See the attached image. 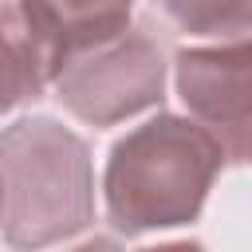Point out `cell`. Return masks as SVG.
Listing matches in <instances>:
<instances>
[{
	"label": "cell",
	"mask_w": 252,
	"mask_h": 252,
	"mask_svg": "<svg viewBox=\"0 0 252 252\" xmlns=\"http://www.w3.org/2000/svg\"><path fill=\"white\" fill-rule=\"evenodd\" d=\"M220 169L224 150L201 122L158 110L110 146L102 173L106 220L118 236L185 228L201 217Z\"/></svg>",
	"instance_id": "cell-1"
},
{
	"label": "cell",
	"mask_w": 252,
	"mask_h": 252,
	"mask_svg": "<svg viewBox=\"0 0 252 252\" xmlns=\"http://www.w3.org/2000/svg\"><path fill=\"white\" fill-rule=\"evenodd\" d=\"M94 224L87 142L47 114L0 130V232L12 248H47Z\"/></svg>",
	"instance_id": "cell-2"
},
{
	"label": "cell",
	"mask_w": 252,
	"mask_h": 252,
	"mask_svg": "<svg viewBox=\"0 0 252 252\" xmlns=\"http://www.w3.org/2000/svg\"><path fill=\"white\" fill-rule=\"evenodd\" d=\"M165 47L142 24L71 55L51 75V87L67 114L102 130L158 106L165 98Z\"/></svg>",
	"instance_id": "cell-3"
},
{
	"label": "cell",
	"mask_w": 252,
	"mask_h": 252,
	"mask_svg": "<svg viewBox=\"0 0 252 252\" xmlns=\"http://www.w3.org/2000/svg\"><path fill=\"white\" fill-rule=\"evenodd\" d=\"M252 47L248 35L220 39L213 47H185L173 59V83L193 122H201L224 150V165L248 161L252 94H248Z\"/></svg>",
	"instance_id": "cell-4"
},
{
	"label": "cell",
	"mask_w": 252,
	"mask_h": 252,
	"mask_svg": "<svg viewBox=\"0 0 252 252\" xmlns=\"http://www.w3.org/2000/svg\"><path fill=\"white\" fill-rule=\"evenodd\" d=\"M16 8L47 59V75L71 55L118 35L134 16V0H16Z\"/></svg>",
	"instance_id": "cell-5"
},
{
	"label": "cell",
	"mask_w": 252,
	"mask_h": 252,
	"mask_svg": "<svg viewBox=\"0 0 252 252\" xmlns=\"http://www.w3.org/2000/svg\"><path fill=\"white\" fill-rule=\"evenodd\" d=\"M47 87H51L47 59L32 39L20 8L0 4V118L12 114L16 106L43 98Z\"/></svg>",
	"instance_id": "cell-6"
},
{
	"label": "cell",
	"mask_w": 252,
	"mask_h": 252,
	"mask_svg": "<svg viewBox=\"0 0 252 252\" xmlns=\"http://www.w3.org/2000/svg\"><path fill=\"white\" fill-rule=\"evenodd\" d=\"M154 8L177 32L205 39H236L252 24V0H154Z\"/></svg>",
	"instance_id": "cell-7"
}]
</instances>
